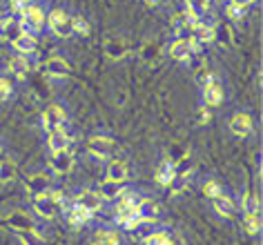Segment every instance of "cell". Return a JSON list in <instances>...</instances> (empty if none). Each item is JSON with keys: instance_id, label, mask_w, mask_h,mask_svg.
Instances as JSON below:
<instances>
[{"instance_id": "cell-11", "label": "cell", "mask_w": 263, "mask_h": 245, "mask_svg": "<svg viewBox=\"0 0 263 245\" xmlns=\"http://www.w3.org/2000/svg\"><path fill=\"white\" fill-rule=\"evenodd\" d=\"M154 218H139L134 225L129 228V232L134 234L136 238H147L149 234H152V228H154Z\"/></svg>"}, {"instance_id": "cell-39", "label": "cell", "mask_w": 263, "mask_h": 245, "mask_svg": "<svg viewBox=\"0 0 263 245\" xmlns=\"http://www.w3.org/2000/svg\"><path fill=\"white\" fill-rule=\"evenodd\" d=\"M165 245H183V241L179 236H167V243Z\"/></svg>"}, {"instance_id": "cell-28", "label": "cell", "mask_w": 263, "mask_h": 245, "mask_svg": "<svg viewBox=\"0 0 263 245\" xmlns=\"http://www.w3.org/2000/svg\"><path fill=\"white\" fill-rule=\"evenodd\" d=\"M16 176V165L11 161H0V181H11Z\"/></svg>"}, {"instance_id": "cell-34", "label": "cell", "mask_w": 263, "mask_h": 245, "mask_svg": "<svg viewBox=\"0 0 263 245\" xmlns=\"http://www.w3.org/2000/svg\"><path fill=\"white\" fill-rule=\"evenodd\" d=\"M11 94V85L5 81V78H0V103H5Z\"/></svg>"}, {"instance_id": "cell-3", "label": "cell", "mask_w": 263, "mask_h": 245, "mask_svg": "<svg viewBox=\"0 0 263 245\" xmlns=\"http://www.w3.org/2000/svg\"><path fill=\"white\" fill-rule=\"evenodd\" d=\"M49 27L56 36H61V38H69L71 34H74V21H71L65 11H58V9L49 14Z\"/></svg>"}, {"instance_id": "cell-22", "label": "cell", "mask_w": 263, "mask_h": 245, "mask_svg": "<svg viewBox=\"0 0 263 245\" xmlns=\"http://www.w3.org/2000/svg\"><path fill=\"white\" fill-rule=\"evenodd\" d=\"M89 216H91V212H87L85 208H81V205H74V208L67 212L69 223H74V225H81V223H85V221H89Z\"/></svg>"}, {"instance_id": "cell-9", "label": "cell", "mask_w": 263, "mask_h": 245, "mask_svg": "<svg viewBox=\"0 0 263 245\" xmlns=\"http://www.w3.org/2000/svg\"><path fill=\"white\" fill-rule=\"evenodd\" d=\"M230 129H232L234 136H248L250 131H252V118L248 114H236L232 118V123H230Z\"/></svg>"}, {"instance_id": "cell-35", "label": "cell", "mask_w": 263, "mask_h": 245, "mask_svg": "<svg viewBox=\"0 0 263 245\" xmlns=\"http://www.w3.org/2000/svg\"><path fill=\"white\" fill-rule=\"evenodd\" d=\"M226 14L232 18V21H241V18H243V7H239V5H230Z\"/></svg>"}, {"instance_id": "cell-27", "label": "cell", "mask_w": 263, "mask_h": 245, "mask_svg": "<svg viewBox=\"0 0 263 245\" xmlns=\"http://www.w3.org/2000/svg\"><path fill=\"white\" fill-rule=\"evenodd\" d=\"M243 210H246V214H259V196L246 194V198H243Z\"/></svg>"}, {"instance_id": "cell-33", "label": "cell", "mask_w": 263, "mask_h": 245, "mask_svg": "<svg viewBox=\"0 0 263 245\" xmlns=\"http://www.w3.org/2000/svg\"><path fill=\"white\" fill-rule=\"evenodd\" d=\"M145 245H165L167 243V234H163V232H152L147 238H143Z\"/></svg>"}, {"instance_id": "cell-23", "label": "cell", "mask_w": 263, "mask_h": 245, "mask_svg": "<svg viewBox=\"0 0 263 245\" xmlns=\"http://www.w3.org/2000/svg\"><path fill=\"white\" fill-rule=\"evenodd\" d=\"M7 223H9L14 230H29V228H34V225H31V221L23 214V212H14V214L7 218Z\"/></svg>"}, {"instance_id": "cell-15", "label": "cell", "mask_w": 263, "mask_h": 245, "mask_svg": "<svg viewBox=\"0 0 263 245\" xmlns=\"http://www.w3.org/2000/svg\"><path fill=\"white\" fill-rule=\"evenodd\" d=\"M136 212H139L141 218H154L159 214V205L154 201H149V198H143V201L136 203Z\"/></svg>"}, {"instance_id": "cell-41", "label": "cell", "mask_w": 263, "mask_h": 245, "mask_svg": "<svg viewBox=\"0 0 263 245\" xmlns=\"http://www.w3.org/2000/svg\"><path fill=\"white\" fill-rule=\"evenodd\" d=\"M201 121H203V123H208V121H210V111H205V109L201 111Z\"/></svg>"}, {"instance_id": "cell-2", "label": "cell", "mask_w": 263, "mask_h": 245, "mask_svg": "<svg viewBox=\"0 0 263 245\" xmlns=\"http://www.w3.org/2000/svg\"><path fill=\"white\" fill-rule=\"evenodd\" d=\"M21 29H23V34H36L38 29H43V25H45V14H43V9H38V7H27L23 11V18H21Z\"/></svg>"}, {"instance_id": "cell-14", "label": "cell", "mask_w": 263, "mask_h": 245, "mask_svg": "<svg viewBox=\"0 0 263 245\" xmlns=\"http://www.w3.org/2000/svg\"><path fill=\"white\" fill-rule=\"evenodd\" d=\"M214 210L219 212L221 216H234V212H236V205L230 201L228 196H223V194H219L214 198Z\"/></svg>"}, {"instance_id": "cell-12", "label": "cell", "mask_w": 263, "mask_h": 245, "mask_svg": "<svg viewBox=\"0 0 263 245\" xmlns=\"http://www.w3.org/2000/svg\"><path fill=\"white\" fill-rule=\"evenodd\" d=\"M45 71L47 74H51V76H67V71H69V67H67V63L63 61V58H58V56H54V58H49L47 63H45Z\"/></svg>"}, {"instance_id": "cell-25", "label": "cell", "mask_w": 263, "mask_h": 245, "mask_svg": "<svg viewBox=\"0 0 263 245\" xmlns=\"http://www.w3.org/2000/svg\"><path fill=\"white\" fill-rule=\"evenodd\" d=\"M47 185H49V181H47V176H31L29 181H27V190L31 192V194H41V192H45L47 190Z\"/></svg>"}, {"instance_id": "cell-13", "label": "cell", "mask_w": 263, "mask_h": 245, "mask_svg": "<svg viewBox=\"0 0 263 245\" xmlns=\"http://www.w3.org/2000/svg\"><path fill=\"white\" fill-rule=\"evenodd\" d=\"M67 145H69V136L63 131V127L49 131V147H51V152L67 149Z\"/></svg>"}, {"instance_id": "cell-21", "label": "cell", "mask_w": 263, "mask_h": 245, "mask_svg": "<svg viewBox=\"0 0 263 245\" xmlns=\"http://www.w3.org/2000/svg\"><path fill=\"white\" fill-rule=\"evenodd\" d=\"M18 238H21L23 245H45L43 236L38 234L34 228H29V230H18Z\"/></svg>"}, {"instance_id": "cell-1", "label": "cell", "mask_w": 263, "mask_h": 245, "mask_svg": "<svg viewBox=\"0 0 263 245\" xmlns=\"http://www.w3.org/2000/svg\"><path fill=\"white\" fill-rule=\"evenodd\" d=\"M34 208H36V212L41 216L54 218L63 208V194L61 192H56V190H45V192H41V194H36Z\"/></svg>"}, {"instance_id": "cell-19", "label": "cell", "mask_w": 263, "mask_h": 245, "mask_svg": "<svg viewBox=\"0 0 263 245\" xmlns=\"http://www.w3.org/2000/svg\"><path fill=\"white\" fill-rule=\"evenodd\" d=\"M170 54H172V58H176V61H187V58H190V47H187L185 38L174 41L172 47H170Z\"/></svg>"}, {"instance_id": "cell-32", "label": "cell", "mask_w": 263, "mask_h": 245, "mask_svg": "<svg viewBox=\"0 0 263 245\" xmlns=\"http://www.w3.org/2000/svg\"><path fill=\"white\" fill-rule=\"evenodd\" d=\"M203 194L210 196V198H216L221 194V185L216 181H205V183H203Z\"/></svg>"}, {"instance_id": "cell-16", "label": "cell", "mask_w": 263, "mask_h": 245, "mask_svg": "<svg viewBox=\"0 0 263 245\" xmlns=\"http://www.w3.org/2000/svg\"><path fill=\"white\" fill-rule=\"evenodd\" d=\"M11 43H14V47L18 51H23V54H31V51L36 49V38L31 34H21L16 41H11Z\"/></svg>"}, {"instance_id": "cell-31", "label": "cell", "mask_w": 263, "mask_h": 245, "mask_svg": "<svg viewBox=\"0 0 263 245\" xmlns=\"http://www.w3.org/2000/svg\"><path fill=\"white\" fill-rule=\"evenodd\" d=\"M27 67H29V65H27V61H25L23 56H21V58H14V61L9 63V69L14 71V74H18V76H25V74H27Z\"/></svg>"}, {"instance_id": "cell-29", "label": "cell", "mask_w": 263, "mask_h": 245, "mask_svg": "<svg viewBox=\"0 0 263 245\" xmlns=\"http://www.w3.org/2000/svg\"><path fill=\"white\" fill-rule=\"evenodd\" d=\"M196 34L194 38L199 43H210V41H214V27H201V25H196Z\"/></svg>"}, {"instance_id": "cell-20", "label": "cell", "mask_w": 263, "mask_h": 245, "mask_svg": "<svg viewBox=\"0 0 263 245\" xmlns=\"http://www.w3.org/2000/svg\"><path fill=\"white\" fill-rule=\"evenodd\" d=\"M107 176H109V181L123 183L125 178H127V167H125V163H121V161L109 163V167H107Z\"/></svg>"}, {"instance_id": "cell-30", "label": "cell", "mask_w": 263, "mask_h": 245, "mask_svg": "<svg viewBox=\"0 0 263 245\" xmlns=\"http://www.w3.org/2000/svg\"><path fill=\"white\" fill-rule=\"evenodd\" d=\"M243 225H246V230L250 232V234H259V232H261L259 214H246V221H243Z\"/></svg>"}, {"instance_id": "cell-6", "label": "cell", "mask_w": 263, "mask_h": 245, "mask_svg": "<svg viewBox=\"0 0 263 245\" xmlns=\"http://www.w3.org/2000/svg\"><path fill=\"white\" fill-rule=\"evenodd\" d=\"M71 163L74 161H71V154L67 149H58L49 158V165H51V169H54L56 174H67V172L71 169Z\"/></svg>"}, {"instance_id": "cell-43", "label": "cell", "mask_w": 263, "mask_h": 245, "mask_svg": "<svg viewBox=\"0 0 263 245\" xmlns=\"http://www.w3.org/2000/svg\"><path fill=\"white\" fill-rule=\"evenodd\" d=\"M250 3H252V0H250Z\"/></svg>"}, {"instance_id": "cell-7", "label": "cell", "mask_w": 263, "mask_h": 245, "mask_svg": "<svg viewBox=\"0 0 263 245\" xmlns=\"http://www.w3.org/2000/svg\"><path fill=\"white\" fill-rule=\"evenodd\" d=\"M21 34H23V29H21V25H18V21H14L11 16L0 18V38H3V41H16Z\"/></svg>"}, {"instance_id": "cell-42", "label": "cell", "mask_w": 263, "mask_h": 245, "mask_svg": "<svg viewBox=\"0 0 263 245\" xmlns=\"http://www.w3.org/2000/svg\"><path fill=\"white\" fill-rule=\"evenodd\" d=\"M145 3L149 5V7H156V5H159V3H161V0H145Z\"/></svg>"}, {"instance_id": "cell-40", "label": "cell", "mask_w": 263, "mask_h": 245, "mask_svg": "<svg viewBox=\"0 0 263 245\" xmlns=\"http://www.w3.org/2000/svg\"><path fill=\"white\" fill-rule=\"evenodd\" d=\"M25 3H31V0H11V5H14V9H21V5Z\"/></svg>"}, {"instance_id": "cell-5", "label": "cell", "mask_w": 263, "mask_h": 245, "mask_svg": "<svg viewBox=\"0 0 263 245\" xmlns=\"http://www.w3.org/2000/svg\"><path fill=\"white\" fill-rule=\"evenodd\" d=\"M87 149L96 158H107L111 152H114V143H111L109 138H105V136H94V138H89Z\"/></svg>"}, {"instance_id": "cell-38", "label": "cell", "mask_w": 263, "mask_h": 245, "mask_svg": "<svg viewBox=\"0 0 263 245\" xmlns=\"http://www.w3.org/2000/svg\"><path fill=\"white\" fill-rule=\"evenodd\" d=\"M214 31H219V38H221L223 45H230V43H232V36H230V29H228V27H221V29H214Z\"/></svg>"}, {"instance_id": "cell-24", "label": "cell", "mask_w": 263, "mask_h": 245, "mask_svg": "<svg viewBox=\"0 0 263 245\" xmlns=\"http://www.w3.org/2000/svg\"><path fill=\"white\" fill-rule=\"evenodd\" d=\"M176 174L174 165L172 163H163L159 169H156V181H159L161 185H167L170 181H172V176Z\"/></svg>"}, {"instance_id": "cell-36", "label": "cell", "mask_w": 263, "mask_h": 245, "mask_svg": "<svg viewBox=\"0 0 263 245\" xmlns=\"http://www.w3.org/2000/svg\"><path fill=\"white\" fill-rule=\"evenodd\" d=\"M107 54L114 56V58H121V56L125 54V49H123L118 43H107Z\"/></svg>"}, {"instance_id": "cell-18", "label": "cell", "mask_w": 263, "mask_h": 245, "mask_svg": "<svg viewBox=\"0 0 263 245\" xmlns=\"http://www.w3.org/2000/svg\"><path fill=\"white\" fill-rule=\"evenodd\" d=\"M91 245H118V234L111 230H101L91 238Z\"/></svg>"}, {"instance_id": "cell-4", "label": "cell", "mask_w": 263, "mask_h": 245, "mask_svg": "<svg viewBox=\"0 0 263 245\" xmlns=\"http://www.w3.org/2000/svg\"><path fill=\"white\" fill-rule=\"evenodd\" d=\"M41 121H43V127H45V129H47V131H54V129H58V127H63L65 111L58 107V105H49V107L43 111Z\"/></svg>"}, {"instance_id": "cell-8", "label": "cell", "mask_w": 263, "mask_h": 245, "mask_svg": "<svg viewBox=\"0 0 263 245\" xmlns=\"http://www.w3.org/2000/svg\"><path fill=\"white\" fill-rule=\"evenodd\" d=\"M203 101H205V105H210V107H216V105H221V101H223V89H221V85L216 83V81L205 83V87H203Z\"/></svg>"}, {"instance_id": "cell-37", "label": "cell", "mask_w": 263, "mask_h": 245, "mask_svg": "<svg viewBox=\"0 0 263 245\" xmlns=\"http://www.w3.org/2000/svg\"><path fill=\"white\" fill-rule=\"evenodd\" d=\"M74 31H78V34H81V36H87V34H89L87 23H85L83 18H76V21H74Z\"/></svg>"}, {"instance_id": "cell-26", "label": "cell", "mask_w": 263, "mask_h": 245, "mask_svg": "<svg viewBox=\"0 0 263 245\" xmlns=\"http://www.w3.org/2000/svg\"><path fill=\"white\" fill-rule=\"evenodd\" d=\"M167 185H170V192H172V194H181V192L187 187V174L179 172V174L172 176V181H170Z\"/></svg>"}, {"instance_id": "cell-17", "label": "cell", "mask_w": 263, "mask_h": 245, "mask_svg": "<svg viewBox=\"0 0 263 245\" xmlns=\"http://www.w3.org/2000/svg\"><path fill=\"white\" fill-rule=\"evenodd\" d=\"M121 192H123V185L116 183V181H109V178L98 187V194H101L103 198H118Z\"/></svg>"}, {"instance_id": "cell-10", "label": "cell", "mask_w": 263, "mask_h": 245, "mask_svg": "<svg viewBox=\"0 0 263 245\" xmlns=\"http://www.w3.org/2000/svg\"><path fill=\"white\" fill-rule=\"evenodd\" d=\"M76 205H81V208H85L87 212H98L101 210V205H103V196L101 194H96V192H83L81 196H78V201Z\"/></svg>"}]
</instances>
